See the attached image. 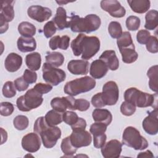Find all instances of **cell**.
<instances>
[{"label":"cell","instance_id":"7bdbcfd3","mask_svg":"<svg viewBox=\"0 0 158 158\" xmlns=\"http://www.w3.org/2000/svg\"><path fill=\"white\" fill-rule=\"evenodd\" d=\"M57 27L52 20L48 22L43 27V33L46 38H49L56 32Z\"/></svg>","mask_w":158,"mask_h":158},{"label":"cell","instance_id":"f546056e","mask_svg":"<svg viewBox=\"0 0 158 158\" xmlns=\"http://www.w3.org/2000/svg\"><path fill=\"white\" fill-rule=\"evenodd\" d=\"M46 62L51 64L55 67L61 66L64 62V57L63 54L59 52H49L45 57Z\"/></svg>","mask_w":158,"mask_h":158},{"label":"cell","instance_id":"8992f818","mask_svg":"<svg viewBox=\"0 0 158 158\" xmlns=\"http://www.w3.org/2000/svg\"><path fill=\"white\" fill-rule=\"evenodd\" d=\"M43 101V94L33 88L28 90L25 95L19 97L16 101L17 107L22 112H28L41 105Z\"/></svg>","mask_w":158,"mask_h":158},{"label":"cell","instance_id":"6f0895ef","mask_svg":"<svg viewBox=\"0 0 158 158\" xmlns=\"http://www.w3.org/2000/svg\"><path fill=\"white\" fill-rule=\"evenodd\" d=\"M1 138H2V140H1V144H2L4 142L6 141L7 138V134L6 130H4L2 128H1Z\"/></svg>","mask_w":158,"mask_h":158},{"label":"cell","instance_id":"60d3db41","mask_svg":"<svg viewBox=\"0 0 158 158\" xmlns=\"http://www.w3.org/2000/svg\"><path fill=\"white\" fill-rule=\"evenodd\" d=\"M136 111V106L133 104L125 101L120 106V112L125 116H131Z\"/></svg>","mask_w":158,"mask_h":158},{"label":"cell","instance_id":"9c48e42d","mask_svg":"<svg viewBox=\"0 0 158 158\" xmlns=\"http://www.w3.org/2000/svg\"><path fill=\"white\" fill-rule=\"evenodd\" d=\"M118 87L115 81H109L103 85L102 98L106 106L115 105L118 99Z\"/></svg>","mask_w":158,"mask_h":158},{"label":"cell","instance_id":"f1b7e54d","mask_svg":"<svg viewBox=\"0 0 158 158\" xmlns=\"http://www.w3.org/2000/svg\"><path fill=\"white\" fill-rule=\"evenodd\" d=\"M157 15L158 12L154 9L150 10L146 13L145 15L146 23L144 25V27L146 30H154L157 28L158 20Z\"/></svg>","mask_w":158,"mask_h":158},{"label":"cell","instance_id":"6da1fadb","mask_svg":"<svg viewBox=\"0 0 158 158\" xmlns=\"http://www.w3.org/2000/svg\"><path fill=\"white\" fill-rule=\"evenodd\" d=\"M71 48L74 56L81 55V59L87 60L99 51L100 41L96 36H87L84 33H80L72 41Z\"/></svg>","mask_w":158,"mask_h":158},{"label":"cell","instance_id":"8fae6325","mask_svg":"<svg viewBox=\"0 0 158 158\" xmlns=\"http://www.w3.org/2000/svg\"><path fill=\"white\" fill-rule=\"evenodd\" d=\"M52 108L59 112L64 113L67 109L75 110V99L73 96L56 97L51 101Z\"/></svg>","mask_w":158,"mask_h":158},{"label":"cell","instance_id":"ee69618b","mask_svg":"<svg viewBox=\"0 0 158 158\" xmlns=\"http://www.w3.org/2000/svg\"><path fill=\"white\" fill-rule=\"evenodd\" d=\"M146 47L149 52L157 53L158 52L157 39L154 36H151L146 44Z\"/></svg>","mask_w":158,"mask_h":158},{"label":"cell","instance_id":"ffe728a7","mask_svg":"<svg viewBox=\"0 0 158 158\" xmlns=\"http://www.w3.org/2000/svg\"><path fill=\"white\" fill-rule=\"evenodd\" d=\"M99 59L102 60L110 70H116L119 67V60L114 50L104 51L100 56Z\"/></svg>","mask_w":158,"mask_h":158},{"label":"cell","instance_id":"9a60e30c","mask_svg":"<svg viewBox=\"0 0 158 158\" xmlns=\"http://www.w3.org/2000/svg\"><path fill=\"white\" fill-rule=\"evenodd\" d=\"M122 144L117 139H112L105 143L101 148L102 156L105 158H117L120 157Z\"/></svg>","mask_w":158,"mask_h":158},{"label":"cell","instance_id":"4316f807","mask_svg":"<svg viewBox=\"0 0 158 158\" xmlns=\"http://www.w3.org/2000/svg\"><path fill=\"white\" fill-rule=\"evenodd\" d=\"M25 64L27 67L32 71L39 70L41 64L40 54L37 52H34L27 54L25 57Z\"/></svg>","mask_w":158,"mask_h":158},{"label":"cell","instance_id":"52a82bcc","mask_svg":"<svg viewBox=\"0 0 158 158\" xmlns=\"http://www.w3.org/2000/svg\"><path fill=\"white\" fill-rule=\"evenodd\" d=\"M122 144L135 150H144L149 145L148 141L140 135L139 131L131 126L124 130L122 135Z\"/></svg>","mask_w":158,"mask_h":158},{"label":"cell","instance_id":"b9f144b4","mask_svg":"<svg viewBox=\"0 0 158 158\" xmlns=\"http://www.w3.org/2000/svg\"><path fill=\"white\" fill-rule=\"evenodd\" d=\"M107 125L103 123L95 122L90 126L89 131L93 136L101 135L105 133L107 130Z\"/></svg>","mask_w":158,"mask_h":158},{"label":"cell","instance_id":"f907efd6","mask_svg":"<svg viewBox=\"0 0 158 158\" xmlns=\"http://www.w3.org/2000/svg\"><path fill=\"white\" fill-rule=\"evenodd\" d=\"M91 104L96 108H101L106 106V104L102 98V93H98L94 94L91 98Z\"/></svg>","mask_w":158,"mask_h":158},{"label":"cell","instance_id":"484cf974","mask_svg":"<svg viewBox=\"0 0 158 158\" xmlns=\"http://www.w3.org/2000/svg\"><path fill=\"white\" fill-rule=\"evenodd\" d=\"M131 10L138 14H143L147 12L151 6V2L149 0H128Z\"/></svg>","mask_w":158,"mask_h":158},{"label":"cell","instance_id":"74e56055","mask_svg":"<svg viewBox=\"0 0 158 158\" xmlns=\"http://www.w3.org/2000/svg\"><path fill=\"white\" fill-rule=\"evenodd\" d=\"M3 96L7 98H11L16 94V88L14 83L11 81H6L2 87Z\"/></svg>","mask_w":158,"mask_h":158},{"label":"cell","instance_id":"d6a6232c","mask_svg":"<svg viewBox=\"0 0 158 158\" xmlns=\"http://www.w3.org/2000/svg\"><path fill=\"white\" fill-rule=\"evenodd\" d=\"M157 65H155L151 67L147 72V76L149 78V86L150 89L157 93Z\"/></svg>","mask_w":158,"mask_h":158},{"label":"cell","instance_id":"d4e9b609","mask_svg":"<svg viewBox=\"0 0 158 158\" xmlns=\"http://www.w3.org/2000/svg\"><path fill=\"white\" fill-rule=\"evenodd\" d=\"M70 38L67 35L59 36H54L49 41V46L52 50L59 48L62 50H67L69 46Z\"/></svg>","mask_w":158,"mask_h":158},{"label":"cell","instance_id":"2e32d148","mask_svg":"<svg viewBox=\"0 0 158 158\" xmlns=\"http://www.w3.org/2000/svg\"><path fill=\"white\" fill-rule=\"evenodd\" d=\"M157 108L149 112L148 115L143 121V128L149 135H156L158 132V120Z\"/></svg>","mask_w":158,"mask_h":158},{"label":"cell","instance_id":"44dd1931","mask_svg":"<svg viewBox=\"0 0 158 158\" xmlns=\"http://www.w3.org/2000/svg\"><path fill=\"white\" fill-rule=\"evenodd\" d=\"M68 19L69 17H67L65 9L62 7H59L57 9L55 17L52 19V21L57 26V28L62 30L70 27V20Z\"/></svg>","mask_w":158,"mask_h":158},{"label":"cell","instance_id":"c3c4849f","mask_svg":"<svg viewBox=\"0 0 158 158\" xmlns=\"http://www.w3.org/2000/svg\"><path fill=\"white\" fill-rule=\"evenodd\" d=\"M107 136L105 133L93 136V145L96 148H101L106 143Z\"/></svg>","mask_w":158,"mask_h":158},{"label":"cell","instance_id":"4dcf8cb0","mask_svg":"<svg viewBox=\"0 0 158 158\" xmlns=\"http://www.w3.org/2000/svg\"><path fill=\"white\" fill-rule=\"evenodd\" d=\"M45 120L50 126L57 125L63 121L62 114L54 109L48 111L45 115Z\"/></svg>","mask_w":158,"mask_h":158},{"label":"cell","instance_id":"603a6c76","mask_svg":"<svg viewBox=\"0 0 158 158\" xmlns=\"http://www.w3.org/2000/svg\"><path fill=\"white\" fill-rule=\"evenodd\" d=\"M17 48L22 52H31L36 48L35 39L33 37L20 36L17 40Z\"/></svg>","mask_w":158,"mask_h":158},{"label":"cell","instance_id":"83f0119b","mask_svg":"<svg viewBox=\"0 0 158 158\" xmlns=\"http://www.w3.org/2000/svg\"><path fill=\"white\" fill-rule=\"evenodd\" d=\"M119 51L122 55V61L126 64L133 63L138 59V54L135 49V46L121 48Z\"/></svg>","mask_w":158,"mask_h":158},{"label":"cell","instance_id":"db71d44e","mask_svg":"<svg viewBox=\"0 0 158 158\" xmlns=\"http://www.w3.org/2000/svg\"><path fill=\"white\" fill-rule=\"evenodd\" d=\"M86 127V120L81 117H79L78 121L75 124L71 126L72 131L85 130Z\"/></svg>","mask_w":158,"mask_h":158},{"label":"cell","instance_id":"d590c367","mask_svg":"<svg viewBox=\"0 0 158 158\" xmlns=\"http://www.w3.org/2000/svg\"><path fill=\"white\" fill-rule=\"evenodd\" d=\"M108 31L112 38H118L123 33L120 23L116 21H112L109 23Z\"/></svg>","mask_w":158,"mask_h":158},{"label":"cell","instance_id":"7dc6e473","mask_svg":"<svg viewBox=\"0 0 158 158\" xmlns=\"http://www.w3.org/2000/svg\"><path fill=\"white\" fill-rule=\"evenodd\" d=\"M23 78L28 84L35 83L37 80V74L34 71L29 69L25 70L23 75Z\"/></svg>","mask_w":158,"mask_h":158},{"label":"cell","instance_id":"ac0fdd59","mask_svg":"<svg viewBox=\"0 0 158 158\" xmlns=\"http://www.w3.org/2000/svg\"><path fill=\"white\" fill-rule=\"evenodd\" d=\"M108 68L106 64L101 59L92 62L89 68V74L94 79H101L107 73Z\"/></svg>","mask_w":158,"mask_h":158},{"label":"cell","instance_id":"11a10c76","mask_svg":"<svg viewBox=\"0 0 158 158\" xmlns=\"http://www.w3.org/2000/svg\"><path fill=\"white\" fill-rule=\"evenodd\" d=\"M9 27L8 22L4 20L2 18L0 17V33L1 34L4 33L6 32Z\"/></svg>","mask_w":158,"mask_h":158},{"label":"cell","instance_id":"ab89813d","mask_svg":"<svg viewBox=\"0 0 158 158\" xmlns=\"http://www.w3.org/2000/svg\"><path fill=\"white\" fill-rule=\"evenodd\" d=\"M77 114L73 111H65L62 114L63 121L67 125L72 126L78 120Z\"/></svg>","mask_w":158,"mask_h":158},{"label":"cell","instance_id":"7a4b0ae2","mask_svg":"<svg viewBox=\"0 0 158 158\" xmlns=\"http://www.w3.org/2000/svg\"><path fill=\"white\" fill-rule=\"evenodd\" d=\"M33 130L40 136L42 143L46 148L54 147L61 136L60 129L56 126L49 125L44 117H40L36 120Z\"/></svg>","mask_w":158,"mask_h":158},{"label":"cell","instance_id":"4fadbf2b","mask_svg":"<svg viewBox=\"0 0 158 158\" xmlns=\"http://www.w3.org/2000/svg\"><path fill=\"white\" fill-rule=\"evenodd\" d=\"M41 138L36 133H29L22 138V146L26 151L33 153L38 151L41 147Z\"/></svg>","mask_w":158,"mask_h":158},{"label":"cell","instance_id":"816d5d0a","mask_svg":"<svg viewBox=\"0 0 158 158\" xmlns=\"http://www.w3.org/2000/svg\"><path fill=\"white\" fill-rule=\"evenodd\" d=\"M33 88L41 94H46L51 91L52 89V86L50 84H44L43 83H39L35 85Z\"/></svg>","mask_w":158,"mask_h":158},{"label":"cell","instance_id":"7402d4cb","mask_svg":"<svg viewBox=\"0 0 158 158\" xmlns=\"http://www.w3.org/2000/svg\"><path fill=\"white\" fill-rule=\"evenodd\" d=\"M14 1H3L1 2L0 17L7 22H11L14 17Z\"/></svg>","mask_w":158,"mask_h":158},{"label":"cell","instance_id":"e575fe53","mask_svg":"<svg viewBox=\"0 0 158 158\" xmlns=\"http://www.w3.org/2000/svg\"><path fill=\"white\" fill-rule=\"evenodd\" d=\"M117 44L118 49L134 46L131 34L128 31H124L122 33L121 36L117 38Z\"/></svg>","mask_w":158,"mask_h":158},{"label":"cell","instance_id":"f6af8a7d","mask_svg":"<svg viewBox=\"0 0 158 158\" xmlns=\"http://www.w3.org/2000/svg\"><path fill=\"white\" fill-rule=\"evenodd\" d=\"M14 110V107L13 104L9 102H2L1 103L0 113L2 116L10 115Z\"/></svg>","mask_w":158,"mask_h":158},{"label":"cell","instance_id":"9f6ffc18","mask_svg":"<svg viewBox=\"0 0 158 158\" xmlns=\"http://www.w3.org/2000/svg\"><path fill=\"white\" fill-rule=\"evenodd\" d=\"M138 157H154V155L152 152L149 150H148L145 152H141L137 156Z\"/></svg>","mask_w":158,"mask_h":158},{"label":"cell","instance_id":"5bb4252c","mask_svg":"<svg viewBox=\"0 0 158 158\" xmlns=\"http://www.w3.org/2000/svg\"><path fill=\"white\" fill-rule=\"evenodd\" d=\"M70 139L72 144L76 148L88 146L92 141L91 134L85 130L72 131Z\"/></svg>","mask_w":158,"mask_h":158},{"label":"cell","instance_id":"bcb514c9","mask_svg":"<svg viewBox=\"0 0 158 158\" xmlns=\"http://www.w3.org/2000/svg\"><path fill=\"white\" fill-rule=\"evenodd\" d=\"M151 36L150 32L147 30H140L136 35L137 41L141 44H146Z\"/></svg>","mask_w":158,"mask_h":158},{"label":"cell","instance_id":"277c9868","mask_svg":"<svg viewBox=\"0 0 158 158\" xmlns=\"http://www.w3.org/2000/svg\"><path fill=\"white\" fill-rule=\"evenodd\" d=\"M155 95H152L145 92H143L136 88H130L127 89L124 93L125 101L129 102L136 107H153L155 99Z\"/></svg>","mask_w":158,"mask_h":158},{"label":"cell","instance_id":"cb8c5ba5","mask_svg":"<svg viewBox=\"0 0 158 158\" xmlns=\"http://www.w3.org/2000/svg\"><path fill=\"white\" fill-rule=\"evenodd\" d=\"M93 120L96 122H101L109 125L112 120L111 112L105 109H95L92 113Z\"/></svg>","mask_w":158,"mask_h":158},{"label":"cell","instance_id":"ba28073f","mask_svg":"<svg viewBox=\"0 0 158 158\" xmlns=\"http://www.w3.org/2000/svg\"><path fill=\"white\" fill-rule=\"evenodd\" d=\"M43 80L53 86H57L65 80V72L62 69L55 67L51 64L45 62L42 67Z\"/></svg>","mask_w":158,"mask_h":158},{"label":"cell","instance_id":"5b68a950","mask_svg":"<svg viewBox=\"0 0 158 158\" xmlns=\"http://www.w3.org/2000/svg\"><path fill=\"white\" fill-rule=\"evenodd\" d=\"M95 86V80L89 76H85L66 83L64 91L65 94L71 96H75L91 91Z\"/></svg>","mask_w":158,"mask_h":158},{"label":"cell","instance_id":"1f68e13d","mask_svg":"<svg viewBox=\"0 0 158 158\" xmlns=\"http://www.w3.org/2000/svg\"><path fill=\"white\" fill-rule=\"evenodd\" d=\"M18 31L22 36L33 37L36 33V27L28 22H22L18 26Z\"/></svg>","mask_w":158,"mask_h":158},{"label":"cell","instance_id":"f5cc1de1","mask_svg":"<svg viewBox=\"0 0 158 158\" xmlns=\"http://www.w3.org/2000/svg\"><path fill=\"white\" fill-rule=\"evenodd\" d=\"M14 83L16 88V89L18 90L19 91H23L26 90L29 86V84L25 81L23 77L17 78L14 80Z\"/></svg>","mask_w":158,"mask_h":158},{"label":"cell","instance_id":"3957f363","mask_svg":"<svg viewBox=\"0 0 158 158\" xmlns=\"http://www.w3.org/2000/svg\"><path fill=\"white\" fill-rule=\"evenodd\" d=\"M69 20L71 30L76 33H91L97 30L101 23L100 18L96 14H88L85 18L72 15Z\"/></svg>","mask_w":158,"mask_h":158},{"label":"cell","instance_id":"d6986e66","mask_svg":"<svg viewBox=\"0 0 158 158\" xmlns=\"http://www.w3.org/2000/svg\"><path fill=\"white\" fill-rule=\"evenodd\" d=\"M22 64V56L15 52L9 54L4 62L5 68L9 72H15L17 71L21 67Z\"/></svg>","mask_w":158,"mask_h":158},{"label":"cell","instance_id":"30bf717a","mask_svg":"<svg viewBox=\"0 0 158 158\" xmlns=\"http://www.w3.org/2000/svg\"><path fill=\"white\" fill-rule=\"evenodd\" d=\"M101 7L110 15L115 18H121L126 14L125 9L121 5L120 2L116 0H104L100 2Z\"/></svg>","mask_w":158,"mask_h":158},{"label":"cell","instance_id":"f35d334b","mask_svg":"<svg viewBox=\"0 0 158 158\" xmlns=\"http://www.w3.org/2000/svg\"><path fill=\"white\" fill-rule=\"evenodd\" d=\"M126 27L128 30L136 31L138 30L140 27L141 21L139 18L136 16L130 15L126 19Z\"/></svg>","mask_w":158,"mask_h":158},{"label":"cell","instance_id":"836d02e7","mask_svg":"<svg viewBox=\"0 0 158 158\" xmlns=\"http://www.w3.org/2000/svg\"><path fill=\"white\" fill-rule=\"evenodd\" d=\"M60 148L63 153L66 156H72L75 154L77 148H75L71 143L70 136H67L62 140Z\"/></svg>","mask_w":158,"mask_h":158},{"label":"cell","instance_id":"681fc988","mask_svg":"<svg viewBox=\"0 0 158 158\" xmlns=\"http://www.w3.org/2000/svg\"><path fill=\"white\" fill-rule=\"evenodd\" d=\"M90 106V103L88 101L84 99H75V110L79 111H86Z\"/></svg>","mask_w":158,"mask_h":158},{"label":"cell","instance_id":"7c38bea8","mask_svg":"<svg viewBox=\"0 0 158 158\" xmlns=\"http://www.w3.org/2000/svg\"><path fill=\"white\" fill-rule=\"evenodd\" d=\"M27 14L31 19L38 22H43L51 17L52 11L48 7L36 5L29 7Z\"/></svg>","mask_w":158,"mask_h":158},{"label":"cell","instance_id":"8d00e7d4","mask_svg":"<svg viewBox=\"0 0 158 158\" xmlns=\"http://www.w3.org/2000/svg\"><path fill=\"white\" fill-rule=\"evenodd\" d=\"M29 123L28 118L27 116L20 115L16 116L13 120L14 127L18 130H23L26 129Z\"/></svg>","mask_w":158,"mask_h":158},{"label":"cell","instance_id":"e0dca14e","mask_svg":"<svg viewBox=\"0 0 158 158\" xmlns=\"http://www.w3.org/2000/svg\"><path fill=\"white\" fill-rule=\"evenodd\" d=\"M67 69L73 75H86L89 71V62L83 59L72 60L67 64Z\"/></svg>","mask_w":158,"mask_h":158}]
</instances>
